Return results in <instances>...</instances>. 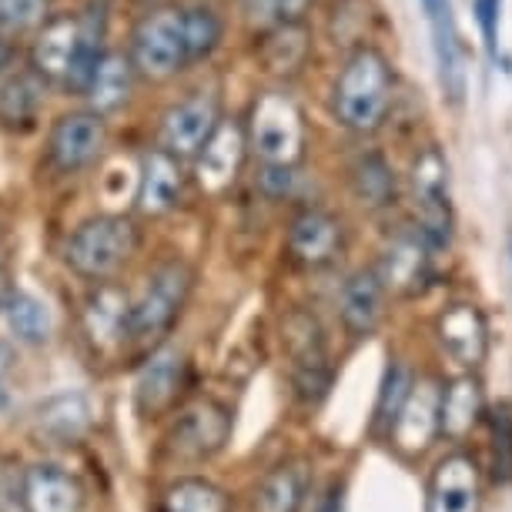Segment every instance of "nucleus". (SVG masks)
Returning <instances> with one entry per match:
<instances>
[{"label":"nucleus","mask_w":512,"mask_h":512,"mask_svg":"<svg viewBox=\"0 0 512 512\" xmlns=\"http://www.w3.org/2000/svg\"><path fill=\"white\" fill-rule=\"evenodd\" d=\"M439 342H442V349L452 355V362L466 365V369H476L489 345L486 318L479 315L476 305H452L449 312L439 318Z\"/></svg>","instance_id":"obj_20"},{"label":"nucleus","mask_w":512,"mask_h":512,"mask_svg":"<svg viewBox=\"0 0 512 512\" xmlns=\"http://www.w3.org/2000/svg\"><path fill=\"white\" fill-rule=\"evenodd\" d=\"M191 288H195V272L181 258L154 268L141 288V295L131 302L128 338H134V342H154V338L168 335L181 312H185Z\"/></svg>","instance_id":"obj_3"},{"label":"nucleus","mask_w":512,"mask_h":512,"mask_svg":"<svg viewBox=\"0 0 512 512\" xmlns=\"http://www.w3.org/2000/svg\"><path fill=\"white\" fill-rule=\"evenodd\" d=\"M476 21L482 24L486 51L496 57V31H499V0H476Z\"/></svg>","instance_id":"obj_36"},{"label":"nucleus","mask_w":512,"mask_h":512,"mask_svg":"<svg viewBox=\"0 0 512 512\" xmlns=\"http://www.w3.org/2000/svg\"><path fill=\"white\" fill-rule=\"evenodd\" d=\"M47 88L41 74L31 64L21 71H11L0 81V131L7 134H27L37 128V118L44 111Z\"/></svg>","instance_id":"obj_14"},{"label":"nucleus","mask_w":512,"mask_h":512,"mask_svg":"<svg viewBox=\"0 0 512 512\" xmlns=\"http://www.w3.org/2000/svg\"><path fill=\"white\" fill-rule=\"evenodd\" d=\"M429 512H479V469L469 456L442 459L429 479Z\"/></svg>","instance_id":"obj_16"},{"label":"nucleus","mask_w":512,"mask_h":512,"mask_svg":"<svg viewBox=\"0 0 512 512\" xmlns=\"http://www.w3.org/2000/svg\"><path fill=\"white\" fill-rule=\"evenodd\" d=\"M479 415H482V392L476 379H456L449 389H442L439 429L449 439H466L479 425Z\"/></svg>","instance_id":"obj_26"},{"label":"nucleus","mask_w":512,"mask_h":512,"mask_svg":"<svg viewBox=\"0 0 512 512\" xmlns=\"http://www.w3.org/2000/svg\"><path fill=\"white\" fill-rule=\"evenodd\" d=\"M51 21L47 17V0H0V34L21 37Z\"/></svg>","instance_id":"obj_34"},{"label":"nucleus","mask_w":512,"mask_h":512,"mask_svg":"<svg viewBox=\"0 0 512 512\" xmlns=\"http://www.w3.org/2000/svg\"><path fill=\"white\" fill-rule=\"evenodd\" d=\"M412 195L419 231L429 241V248H449L452 241V201H449V168L446 158L429 148L412 168Z\"/></svg>","instance_id":"obj_7"},{"label":"nucleus","mask_w":512,"mask_h":512,"mask_svg":"<svg viewBox=\"0 0 512 512\" xmlns=\"http://www.w3.org/2000/svg\"><path fill=\"white\" fill-rule=\"evenodd\" d=\"M181 188H185V171L175 154L164 148H154L144 154L141 161V188H138V211L144 215H168L181 201Z\"/></svg>","instance_id":"obj_18"},{"label":"nucleus","mask_w":512,"mask_h":512,"mask_svg":"<svg viewBox=\"0 0 512 512\" xmlns=\"http://www.w3.org/2000/svg\"><path fill=\"white\" fill-rule=\"evenodd\" d=\"M345 245L342 221L322 208L298 211L292 228H288V255L302 268H325L338 258Z\"/></svg>","instance_id":"obj_11"},{"label":"nucleus","mask_w":512,"mask_h":512,"mask_svg":"<svg viewBox=\"0 0 512 512\" xmlns=\"http://www.w3.org/2000/svg\"><path fill=\"white\" fill-rule=\"evenodd\" d=\"M392 67L375 51V47H359L335 84V111L338 121L352 131H375L392 108Z\"/></svg>","instance_id":"obj_1"},{"label":"nucleus","mask_w":512,"mask_h":512,"mask_svg":"<svg viewBox=\"0 0 512 512\" xmlns=\"http://www.w3.org/2000/svg\"><path fill=\"white\" fill-rule=\"evenodd\" d=\"M305 499V469L282 466L262 479L255 492V512H298Z\"/></svg>","instance_id":"obj_30"},{"label":"nucleus","mask_w":512,"mask_h":512,"mask_svg":"<svg viewBox=\"0 0 512 512\" xmlns=\"http://www.w3.org/2000/svg\"><path fill=\"white\" fill-rule=\"evenodd\" d=\"M342 486H332L328 489V496H325V502H322V512H342Z\"/></svg>","instance_id":"obj_37"},{"label":"nucleus","mask_w":512,"mask_h":512,"mask_svg":"<svg viewBox=\"0 0 512 512\" xmlns=\"http://www.w3.org/2000/svg\"><path fill=\"white\" fill-rule=\"evenodd\" d=\"M245 131L235 121H221L218 131L198 154V185L208 195H225L235 185L241 161H245Z\"/></svg>","instance_id":"obj_15"},{"label":"nucleus","mask_w":512,"mask_h":512,"mask_svg":"<svg viewBox=\"0 0 512 512\" xmlns=\"http://www.w3.org/2000/svg\"><path fill=\"white\" fill-rule=\"evenodd\" d=\"M439 405H442V389H436L432 382L412 385V395L405 399L399 419L392 425V439L395 446H402L405 452H422L432 442V436L439 429Z\"/></svg>","instance_id":"obj_19"},{"label":"nucleus","mask_w":512,"mask_h":512,"mask_svg":"<svg viewBox=\"0 0 512 512\" xmlns=\"http://www.w3.org/2000/svg\"><path fill=\"white\" fill-rule=\"evenodd\" d=\"M492 482L509 486L512 482V409L492 412Z\"/></svg>","instance_id":"obj_35"},{"label":"nucleus","mask_w":512,"mask_h":512,"mask_svg":"<svg viewBox=\"0 0 512 512\" xmlns=\"http://www.w3.org/2000/svg\"><path fill=\"white\" fill-rule=\"evenodd\" d=\"M7 41H11V37H4V34H0V67H4L7 54H11V47H7Z\"/></svg>","instance_id":"obj_39"},{"label":"nucleus","mask_w":512,"mask_h":512,"mask_svg":"<svg viewBox=\"0 0 512 512\" xmlns=\"http://www.w3.org/2000/svg\"><path fill=\"white\" fill-rule=\"evenodd\" d=\"M161 512H231V499L208 479H178L161 496Z\"/></svg>","instance_id":"obj_28"},{"label":"nucleus","mask_w":512,"mask_h":512,"mask_svg":"<svg viewBox=\"0 0 512 512\" xmlns=\"http://www.w3.org/2000/svg\"><path fill=\"white\" fill-rule=\"evenodd\" d=\"M315 0H245V14L251 24L265 27V31H282L295 27L308 14Z\"/></svg>","instance_id":"obj_33"},{"label":"nucleus","mask_w":512,"mask_h":512,"mask_svg":"<svg viewBox=\"0 0 512 512\" xmlns=\"http://www.w3.org/2000/svg\"><path fill=\"white\" fill-rule=\"evenodd\" d=\"M21 496L27 512H84V486L74 472L54 462H37L24 472Z\"/></svg>","instance_id":"obj_13"},{"label":"nucleus","mask_w":512,"mask_h":512,"mask_svg":"<svg viewBox=\"0 0 512 512\" xmlns=\"http://www.w3.org/2000/svg\"><path fill=\"white\" fill-rule=\"evenodd\" d=\"M185 24H188V47H191V64L205 61L218 51L221 44V17L211 7H185Z\"/></svg>","instance_id":"obj_32"},{"label":"nucleus","mask_w":512,"mask_h":512,"mask_svg":"<svg viewBox=\"0 0 512 512\" xmlns=\"http://www.w3.org/2000/svg\"><path fill=\"white\" fill-rule=\"evenodd\" d=\"M188 385V362L178 349H161L158 355H151L148 365L138 375V385H134V402H138V412L154 419V415H164L171 405L178 402L181 389Z\"/></svg>","instance_id":"obj_12"},{"label":"nucleus","mask_w":512,"mask_h":512,"mask_svg":"<svg viewBox=\"0 0 512 512\" xmlns=\"http://www.w3.org/2000/svg\"><path fill=\"white\" fill-rule=\"evenodd\" d=\"M84 51V17H51L31 44V67L44 77L47 84L67 88L77 61Z\"/></svg>","instance_id":"obj_9"},{"label":"nucleus","mask_w":512,"mask_h":512,"mask_svg":"<svg viewBox=\"0 0 512 512\" xmlns=\"http://www.w3.org/2000/svg\"><path fill=\"white\" fill-rule=\"evenodd\" d=\"M104 144H108V121L101 111L84 108L61 114L47 138V161L61 175H77V171L91 168L101 158Z\"/></svg>","instance_id":"obj_8"},{"label":"nucleus","mask_w":512,"mask_h":512,"mask_svg":"<svg viewBox=\"0 0 512 512\" xmlns=\"http://www.w3.org/2000/svg\"><path fill=\"white\" fill-rule=\"evenodd\" d=\"M412 385H415L412 372L405 369L402 362L389 365V372H385V382H382V392H379V405H375V425H379V429L392 432V425H395V419H399L405 399L412 395Z\"/></svg>","instance_id":"obj_31"},{"label":"nucleus","mask_w":512,"mask_h":512,"mask_svg":"<svg viewBox=\"0 0 512 512\" xmlns=\"http://www.w3.org/2000/svg\"><path fill=\"white\" fill-rule=\"evenodd\" d=\"M509 251H512V245H509Z\"/></svg>","instance_id":"obj_41"},{"label":"nucleus","mask_w":512,"mask_h":512,"mask_svg":"<svg viewBox=\"0 0 512 512\" xmlns=\"http://www.w3.org/2000/svg\"><path fill=\"white\" fill-rule=\"evenodd\" d=\"M429 241L422 238V231H402L392 238V245L385 248L382 258V282L385 288L399 295H415L422 292L425 278H429Z\"/></svg>","instance_id":"obj_17"},{"label":"nucleus","mask_w":512,"mask_h":512,"mask_svg":"<svg viewBox=\"0 0 512 512\" xmlns=\"http://www.w3.org/2000/svg\"><path fill=\"white\" fill-rule=\"evenodd\" d=\"M221 111L218 101L211 94H195L175 104L161 121V148L168 154H175L178 161L198 158L201 148L211 141V134L218 131Z\"/></svg>","instance_id":"obj_10"},{"label":"nucleus","mask_w":512,"mask_h":512,"mask_svg":"<svg viewBox=\"0 0 512 512\" xmlns=\"http://www.w3.org/2000/svg\"><path fill=\"white\" fill-rule=\"evenodd\" d=\"M141 245L138 225L124 215H98L74 228L67 238L64 258L74 275L88 282H108L134 258Z\"/></svg>","instance_id":"obj_2"},{"label":"nucleus","mask_w":512,"mask_h":512,"mask_svg":"<svg viewBox=\"0 0 512 512\" xmlns=\"http://www.w3.org/2000/svg\"><path fill=\"white\" fill-rule=\"evenodd\" d=\"M352 188L355 198L369 208H389L395 205V171L382 154H362L352 168Z\"/></svg>","instance_id":"obj_29"},{"label":"nucleus","mask_w":512,"mask_h":512,"mask_svg":"<svg viewBox=\"0 0 512 512\" xmlns=\"http://www.w3.org/2000/svg\"><path fill=\"white\" fill-rule=\"evenodd\" d=\"M131 61L134 71L154 81L185 71L191 64L185 7H158L144 14L131 34Z\"/></svg>","instance_id":"obj_4"},{"label":"nucleus","mask_w":512,"mask_h":512,"mask_svg":"<svg viewBox=\"0 0 512 512\" xmlns=\"http://www.w3.org/2000/svg\"><path fill=\"white\" fill-rule=\"evenodd\" d=\"M84 328L98 349H111L131 328V298L118 285H101L84 305Z\"/></svg>","instance_id":"obj_21"},{"label":"nucleus","mask_w":512,"mask_h":512,"mask_svg":"<svg viewBox=\"0 0 512 512\" xmlns=\"http://www.w3.org/2000/svg\"><path fill=\"white\" fill-rule=\"evenodd\" d=\"M385 305V282L379 268H365V272L352 275L342 292V322L352 335H369L375 325L382 322Z\"/></svg>","instance_id":"obj_24"},{"label":"nucleus","mask_w":512,"mask_h":512,"mask_svg":"<svg viewBox=\"0 0 512 512\" xmlns=\"http://www.w3.org/2000/svg\"><path fill=\"white\" fill-rule=\"evenodd\" d=\"M7 409H11V389H7L4 372H0V412H7Z\"/></svg>","instance_id":"obj_38"},{"label":"nucleus","mask_w":512,"mask_h":512,"mask_svg":"<svg viewBox=\"0 0 512 512\" xmlns=\"http://www.w3.org/2000/svg\"><path fill=\"white\" fill-rule=\"evenodd\" d=\"M91 425V402L81 392H61L37 409V432L54 442H74Z\"/></svg>","instance_id":"obj_25"},{"label":"nucleus","mask_w":512,"mask_h":512,"mask_svg":"<svg viewBox=\"0 0 512 512\" xmlns=\"http://www.w3.org/2000/svg\"><path fill=\"white\" fill-rule=\"evenodd\" d=\"M248 141L265 164L292 168L305 144V121L288 94H262L248 118Z\"/></svg>","instance_id":"obj_5"},{"label":"nucleus","mask_w":512,"mask_h":512,"mask_svg":"<svg viewBox=\"0 0 512 512\" xmlns=\"http://www.w3.org/2000/svg\"><path fill=\"white\" fill-rule=\"evenodd\" d=\"M0 292H4V238H0Z\"/></svg>","instance_id":"obj_40"},{"label":"nucleus","mask_w":512,"mask_h":512,"mask_svg":"<svg viewBox=\"0 0 512 512\" xmlns=\"http://www.w3.org/2000/svg\"><path fill=\"white\" fill-rule=\"evenodd\" d=\"M134 61L131 54H121V51H104L98 67L91 71V81L84 88V98L94 111L108 114V111H118L128 104L131 98V88H134Z\"/></svg>","instance_id":"obj_22"},{"label":"nucleus","mask_w":512,"mask_h":512,"mask_svg":"<svg viewBox=\"0 0 512 512\" xmlns=\"http://www.w3.org/2000/svg\"><path fill=\"white\" fill-rule=\"evenodd\" d=\"M422 11L429 17V27H432V47H436L442 88H446L452 101H459L462 98V61H459V34H456V21H452V4L449 0H422Z\"/></svg>","instance_id":"obj_23"},{"label":"nucleus","mask_w":512,"mask_h":512,"mask_svg":"<svg viewBox=\"0 0 512 512\" xmlns=\"http://www.w3.org/2000/svg\"><path fill=\"white\" fill-rule=\"evenodd\" d=\"M4 318L7 328L27 345H44L54 332V318L47 312V305L31 292H7L4 295Z\"/></svg>","instance_id":"obj_27"},{"label":"nucleus","mask_w":512,"mask_h":512,"mask_svg":"<svg viewBox=\"0 0 512 512\" xmlns=\"http://www.w3.org/2000/svg\"><path fill=\"white\" fill-rule=\"evenodd\" d=\"M231 439V412L215 399H198L188 409L178 412L175 425H171L164 449L168 459L185 462V466H198V462L215 459Z\"/></svg>","instance_id":"obj_6"}]
</instances>
